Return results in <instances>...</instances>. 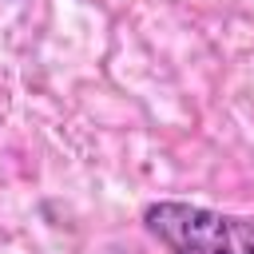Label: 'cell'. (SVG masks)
I'll list each match as a JSON object with an SVG mask.
<instances>
[{"label": "cell", "instance_id": "obj_1", "mask_svg": "<svg viewBox=\"0 0 254 254\" xmlns=\"http://www.w3.org/2000/svg\"><path fill=\"white\" fill-rule=\"evenodd\" d=\"M143 226L167 254H254L250 214H222L198 202L159 198L143 210Z\"/></svg>", "mask_w": 254, "mask_h": 254}]
</instances>
